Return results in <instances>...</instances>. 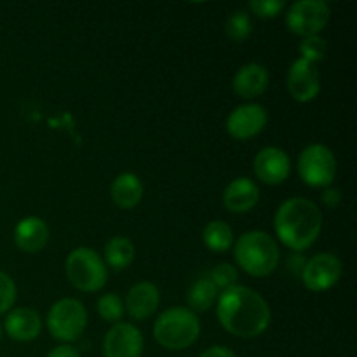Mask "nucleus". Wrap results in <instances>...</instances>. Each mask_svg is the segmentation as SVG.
<instances>
[{"label":"nucleus","instance_id":"f257e3e1","mask_svg":"<svg viewBox=\"0 0 357 357\" xmlns=\"http://www.w3.org/2000/svg\"><path fill=\"white\" fill-rule=\"evenodd\" d=\"M216 317L237 338H257L271 326L272 312L264 296L248 286H232L220 293Z\"/></svg>","mask_w":357,"mask_h":357},{"label":"nucleus","instance_id":"f03ea898","mask_svg":"<svg viewBox=\"0 0 357 357\" xmlns=\"http://www.w3.org/2000/svg\"><path fill=\"white\" fill-rule=\"evenodd\" d=\"M274 230L279 241L289 250L305 251L319 239L323 213L310 199L291 197L275 211Z\"/></svg>","mask_w":357,"mask_h":357},{"label":"nucleus","instance_id":"7ed1b4c3","mask_svg":"<svg viewBox=\"0 0 357 357\" xmlns=\"http://www.w3.org/2000/svg\"><path fill=\"white\" fill-rule=\"evenodd\" d=\"M237 265L253 278H267L278 268L281 253L274 237L261 230L243 234L234 246Z\"/></svg>","mask_w":357,"mask_h":357},{"label":"nucleus","instance_id":"20e7f679","mask_svg":"<svg viewBox=\"0 0 357 357\" xmlns=\"http://www.w3.org/2000/svg\"><path fill=\"white\" fill-rule=\"evenodd\" d=\"M201 335V321L188 307H171L153 323V338L167 351H183Z\"/></svg>","mask_w":357,"mask_h":357},{"label":"nucleus","instance_id":"39448f33","mask_svg":"<svg viewBox=\"0 0 357 357\" xmlns=\"http://www.w3.org/2000/svg\"><path fill=\"white\" fill-rule=\"evenodd\" d=\"M65 272L70 284L84 293L100 291L107 284L108 279V271L103 258L96 251L86 246L70 251L65 261Z\"/></svg>","mask_w":357,"mask_h":357},{"label":"nucleus","instance_id":"423d86ee","mask_svg":"<svg viewBox=\"0 0 357 357\" xmlns=\"http://www.w3.org/2000/svg\"><path fill=\"white\" fill-rule=\"evenodd\" d=\"M45 323L56 340L68 344L82 337L87 326V310L77 298H61L49 309Z\"/></svg>","mask_w":357,"mask_h":357},{"label":"nucleus","instance_id":"0eeeda50","mask_svg":"<svg viewBox=\"0 0 357 357\" xmlns=\"http://www.w3.org/2000/svg\"><path fill=\"white\" fill-rule=\"evenodd\" d=\"M298 174L310 188H328L337 176V157L326 145L314 143L298 157Z\"/></svg>","mask_w":357,"mask_h":357},{"label":"nucleus","instance_id":"6e6552de","mask_svg":"<svg viewBox=\"0 0 357 357\" xmlns=\"http://www.w3.org/2000/svg\"><path fill=\"white\" fill-rule=\"evenodd\" d=\"M330 14V6L324 0H298L288 7L286 26L298 37H314L326 28Z\"/></svg>","mask_w":357,"mask_h":357},{"label":"nucleus","instance_id":"1a4fd4ad","mask_svg":"<svg viewBox=\"0 0 357 357\" xmlns=\"http://www.w3.org/2000/svg\"><path fill=\"white\" fill-rule=\"evenodd\" d=\"M344 274L342 260L333 253H319L307 260L302 268V281L309 291L323 293L333 288Z\"/></svg>","mask_w":357,"mask_h":357},{"label":"nucleus","instance_id":"9d476101","mask_svg":"<svg viewBox=\"0 0 357 357\" xmlns=\"http://www.w3.org/2000/svg\"><path fill=\"white\" fill-rule=\"evenodd\" d=\"M268 124V112L267 108L258 103H246L237 107L236 110L230 112L227 117L225 128L227 132L234 139L246 142V139L255 138L260 135Z\"/></svg>","mask_w":357,"mask_h":357},{"label":"nucleus","instance_id":"9b49d317","mask_svg":"<svg viewBox=\"0 0 357 357\" xmlns=\"http://www.w3.org/2000/svg\"><path fill=\"white\" fill-rule=\"evenodd\" d=\"M286 87L291 98L298 103H310L321 91V77L316 65L298 58L289 66Z\"/></svg>","mask_w":357,"mask_h":357},{"label":"nucleus","instance_id":"f8f14e48","mask_svg":"<svg viewBox=\"0 0 357 357\" xmlns=\"http://www.w3.org/2000/svg\"><path fill=\"white\" fill-rule=\"evenodd\" d=\"M143 335L135 324L117 323L108 330L103 340L105 357H142Z\"/></svg>","mask_w":357,"mask_h":357},{"label":"nucleus","instance_id":"ddd939ff","mask_svg":"<svg viewBox=\"0 0 357 357\" xmlns=\"http://www.w3.org/2000/svg\"><path fill=\"white\" fill-rule=\"evenodd\" d=\"M253 171L265 185H281L291 173V160L279 146H265L253 160Z\"/></svg>","mask_w":357,"mask_h":357},{"label":"nucleus","instance_id":"4468645a","mask_svg":"<svg viewBox=\"0 0 357 357\" xmlns=\"http://www.w3.org/2000/svg\"><path fill=\"white\" fill-rule=\"evenodd\" d=\"M160 303V293L153 282L143 281L132 286L126 296L124 310L135 321H145L155 314Z\"/></svg>","mask_w":357,"mask_h":357},{"label":"nucleus","instance_id":"2eb2a0df","mask_svg":"<svg viewBox=\"0 0 357 357\" xmlns=\"http://www.w3.org/2000/svg\"><path fill=\"white\" fill-rule=\"evenodd\" d=\"M2 328L13 340L31 342L40 335L42 317L30 307H16L9 310Z\"/></svg>","mask_w":357,"mask_h":357},{"label":"nucleus","instance_id":"dca6fc26","mask_svg":"<svg viewBox=\"0 0 357 357\" xmlns=\"http://www.w3.org/2000/svg\"><path fill=\"white\" fill-rule=\"evenodd\" d=\"M14 243L23 253H40L49 243V227L38 216H26L20 220L14 229Z\"/></svg>","mask_w":357,"mask_h":357},{"label":"nucleus","instance_id":"f3484780","mask_svg":"<svg viewBox=\"0 0 357 357\" xmlns=\"http://www.w3.org/2000/svg\"><path fill=\"white\" fill-rule=\"evenodd\" d=\"M260 202V188L246 176L236 178L223 190V204L230 213H250Z\"/></svg>","mask_w":357,"mask_h":357},{"label":"nucleus","instance_id":"a211bd4d","mask_svg":"<svg viewBox=\"0 0 357 357\" xmlns=\"http://www.w3.org/2000/svg\"><path fill=\"white\" fill-rule=\"evenodd\" d=\"M268 82H271V75L264 65L248 63V65L241 66L234 75L232 89L237 96L244 98V100H255L267 91Z\"/></svg>","mask_w":357,"mask_h":357},{"label":"nucleus","instance_id":"6ab92c4d","mask_svg":"<svg viewBox=\"0 0 357 357\" xmlns=\"http://www.w3.org/2000/svg\"><path fill=\"white\" fill-rule=\"evenodd\" d=\"M112 201L121 209H132L143 197V183L135 173H122L112 181Z\"/></svg>","mask_w":357,"mask_h":357},{"label":"nucleus","instance_id":"aec40b11","mask_svg":"<svg viewBox=\"0 0 357 357\" xmlns=\"http://www.w3.org/2000/svg\"><path fill=\"white\" fill-rule=\"evenodd\" d=\"M136 248L129 237L115 236L105 244V265L112 267L114 271H124L135 261Z\"/></svg>","mask_w":357,"mask_h":357},{"label":"nucleus","instance_id":"412c9836","mask_svg":"<svg viewBox=\"0 0 357 357\" xmlns=\"http://www.w3.org/2000/svg\"><path fill=\"white\" fill-rule=\"evenodd\" d=\"M218 300V289L209 278H199L188 288L187 302L192 312H206L211 309Z\"/></svg>","mask_w":357,"mask_h":357},{"label":"nucleus","instance_id":"4be33fe9","mask_svg":"<svg viewBox=\"0 0 357 357\" xmlns=\"http://www.w3.org/2000/svg\"><path fill=\"white\" fill-rule=\"evenodd\" d=\"M202 241L213 253H225L234 244V230L223 220H213L202 230Z\"/></svg>","mask_w":357,"mask_h":357},{"label":"nucleus","instance_id":"5701e85b","mask_svg":"<svg viewBox=\"0 0 357 357\" xmlns=\"http://www.w3.org/2000/svg\"><path fill=\"white\" fill-rule=\"evenodd\" d=\"M251 31H253V23H251V17L246 10H234L227 17L225 33L232 42L241 44V42H244L250 37Z\"/></svg>","mask_w":357,"mask_h":357},{"label":"nucleus","instance_id":"b1692460","mask_svg":"<svg viewBox=\"0 0 357 357\" xmlns=\"http://www.w3.org/2000/svg\"><path fill=\"white\" fill-rule=\"evenodd\" d=\"M96 309L101 319L112 324L121 323L122 316H124V302L115 293H105V295H101L96 303Z\"/></svg>","mask_w":357,"mask_h":357},{"label":"nucleus","instance_id":"393cba45","mask_svg":"<svg viewBox=\"0 0 357 357\" xmlns=\"http://www.w3.org/2000/svg\"><path fill=\"white\" fill-rule=\"evenodd\" d=\"M298 51H300V54H302L300 58L305 59V61H309V63H312V65H316V63L323 61V59L326 58L328 42H326V38H323L321 35L307 37L302 40Z\"/></svg>","mask_w":357,"mask_h":357},{"label":"nucleus","instance_id":"a878e982","mask_svg":"<svg viewBox=\"0 0 357 357\" xmlns=\"http://www.w3.org/2000/svg\"><path fill=\"white\" fill-rule=\"evenodd\" d=\"M209 279H211V282L216 286L218 291L220 289L225 291V289L236 286L237 279H239V274H237V268L234 267V265L220 264L216 265L215 268H211V272H209Z\"/></svg>","mask_w":357,"mask_h":357},{"label":"nucleus","instance_id":"bb28decb","mask_svg":"<svg viewBox=\"0 0 357 357\" xmlns=\"http://www.w3.org/2000/svg\"><path fill=\"white\" fill-rule=\"evenodd\" d=\"M16 295L17 291L13 278L0 271V316L13 309L14 302H16Z\"/></svg>","mask_w":357,"mask_h":357},{"label":"nucleus","instance_id":"cd10ccee","mask_svg":"<svg viewBox=\"0 0 357 357\" xmlns=\"http://www.w3.org/2000/svg\"><path fill=\"white\" fill-rule=\"evenodd\" d=\"M250 9L261 20H272L286 9L284 0H251Z\"/></svg>","mask_w":357,"mask_h":357},{"label":"nucleus","instance_id":"c85d7f7f","mask_svg":"<svg viewBox=\"0 0 357 357\" xmlns=\"http://www.w3.org/2000/svg\"><path fill=\"white\" fill-rule=\"evenodd\" d=\"M199 357H237L236 352L230 351L229 347H223V345H215V347L206 349L204 352H201Z\"/></svg>","mask_w":357,"mask_h":357},{"label":"nucleus","instance_id":"c756f323","mask_svg":"<svg viewBox=\"0 0 357 357\" xmlns=\"http://www.w3.org/2000/svg\"><path fill=\"white\" fill-rule=\"evenodd\" d=\"M342 201V194L338 188L328 187L323 194V202L328 206V208H337Z\"/></svg>","mask_w":357,"mask_h":357},{"label":"nucleus","instance_id":"7c9ffc66","mask_svg":"<svg viewBox=\"0 0 357 357\" xmlns=\"http://www.w3.org/2000/svg\"><path fill=\"white\" fill-rule=\"evenodd\" d=\"M45 357H80V354L77 349L72 347V345L63 344V345H58V347L52 349V351L49 352Z\"/></svg>","mask_w":357,"mask_h":357},{"label":"nucleus","instance_id":"2f4dec72","mask_svg":"<svg viewBox=\"0 0 357 357\" xmlns=\"http://www.w3.org/2000/svg\"><path fill=\"white\" fill-rule=\"evenodd\" d=\"M2 333H3V328H2V324H0V340H2Z\"/></svg>","mask_w":357,"mask_h":357}]
</instances>
